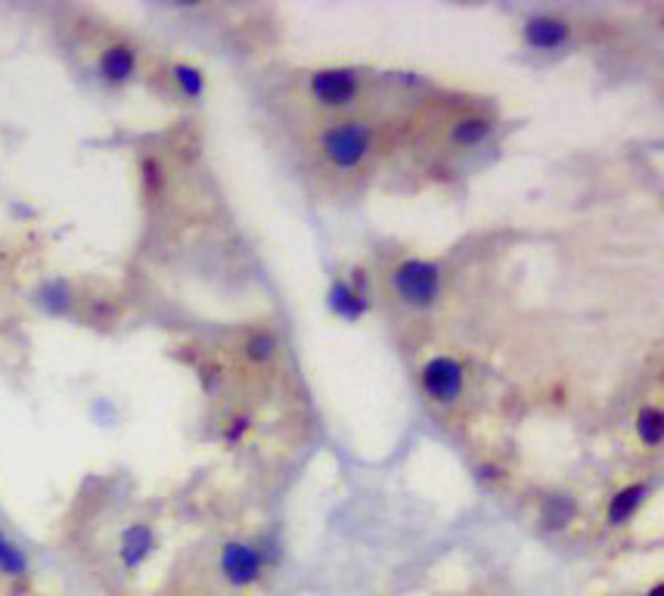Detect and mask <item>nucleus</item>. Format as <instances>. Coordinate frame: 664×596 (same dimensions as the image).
I'll return each instance as SVG.
<instances>
[{
	"label": "nucleus",
	"mask_w": 664,
	"mask_h": 596,
	"mask_svg": "<svg viewBox=\"0 0 664 596\" xmlns=\"http://www.w3.org/2000/svg\"><path fill=\"white\" fill-rule=\"evenodd\" d=\"M317 150L323 162L342 172V175H357L367 165L373 153V128L361 119H342L327 128H320L317 134Z\"/></svg>",
	"instance_id": "obj_1"
},
{
	"label": "nucleus",
	"mask_w": 664,
	"mask_h": 596,
	"mask_svg": "<svg viewBox=\"0 0 664 596\" xmlns=\"http://www.w3.org/2000/svg\"><path fill=\"white\" fill-rule=\"evenodd\" d=\"M391 289L407 308L429 311L444 293V271L432 258H403L391 271Z\"/></svg>",
	"instance_id": "obj_2"
},
{
	"label": "nucleus",
	"mask_w": 664,
	"mask_h": 596,
	"mask_svg": "<svg viewBox=\"0 0 664 596\" xmlns=\"http://www.w3.org/2000/svg\"><path fill=\"white\" fill-rule=\"evenodd\" d=\"M422 395L438 407H451L463 398L466 388V367L456 361L454 354H435L429 357L420 369Z\"/></svg>",
	"instance_id": "obj_3"
},
{
	"label": "nucleus",
	"mask_w": 664,
	"mask_h": 596,
	"mask_svg": "<svg viewBox=\"0 0 664 596\" xmlns=\"http://www.w3.org/2000/svg\"><path fill=\"white\" fill-rule=\"evenodd\" d=\"M308 97L323 109H348L361 97V71L351 66H330L308 75Z\"/></svg>",
	"instance_id": "obj_4"
},
{
	"label": "nucleus",
	"mask_w": 664,
	"mask_h": 596,
	"mask_svg": "<svg viewBox=\"0 0 664 596\" xmlns=\"http://www.w3.org/2000/svg\"><path fill=\"white\" fill-rule=\"evenodd\" d=\"M267 556L262 547L248 544V541H224L218 553V572L224 575L230 587H255L267 572Z\"/></svg>",
	"instance_id": "obj_5"
},
{
	"label": "nucleus",
	"mask_w": 664,
	"mask_h": 596,
	"mask_svg": "<svg viewBox=\"0 0 664 596\" xmlns=\"http://www.w3.org/2000/svg\"><path fill=\"white\" fill-rule=\"evenodd\" d=\"M522 41L524 47L538 53L562 51V47L572 44V25L565 19L550 16V13H534V16L524 19Z\"/></svg>",
	"instance_id": "obj_6"
},
{
	"label": "nucleus",
	"mask_w": 664,
	"mask_h": 596,
	"mask_svg": "<svg viewBox=\"0 0 664 596\" xmlns=\"http://www.w3.org/2000/svg\"><path fill=\"white\" fill-rule=\"evenodd\" d=\"M137 66H141V53L134 44H128V41H115V44H109L100 51L97 56V75H100V81L109 85V88H122L128 85L134 75H137Z\"/></svg>",
	"instance_id": "obj_7"
},
{
	"label": "nucleus",
	"mask_w": 664,
	"mask_h": 596,
	"mask_svg": "<svg viewBox=\"0 0 664 596\" xmlns=\"http://www.w3.org/2000/svg\"><path fill=\"white\" fill-rule=\"evenodd\" d=\"M156 547L158 534L150 522L124 526L122 534H119V562H122L124 572H137L141 565H146V560L156 553Z\"/></svg>",
	"instance_id": "obj_8"
},
{
	"label": "nucleus",
	"mask_w": 664,
	"mask_h": 596,
	"mask_svg": "<svg viewBox=\"0 0 664 596\" xmlns=\"http://www.w3.org/2000/svg\"><path fill=\"white\" fill-rule=\"evenodd\" d=\"M649 497H652V485L649 482H633V485H624L621 492H615L609 497V507H606V522L609 528H621L628 526L630 519L643 509Z\"/></svg>",
	"instance_id": "obj_9"
},
{
	"label": "nucleus",
	"mask_w": 664,
	"mask_h": 596,
	"mask_svg": "<svg viewBox=\"0 0 664 596\" xmlns=\"http://www.w3.org/2000/svg\"><path fill=\"white\" fill-rule=\"evenodd\" d=\"M327 305L339 320L345 323H357L369 314V296H361L348 280H332L330 293H327Z\"/></svg>",
	"instance_id": "obj_10"
},
{
	"label": "nucleus",
	"mask_w": 664,
	"mask_h": 596,
	"mask_svg": "<svg viewBox=\"0 0 664 596\" xmlns=\"http://www.w3.org/2000/svg\"><path fill=\"white\" fill-rule=\"evenodd\" d=\"M490 137H494V122H490L488 115H463L447 131V141L460 146V150H478Z\"/></svg>",
	"instance_id": "obj_11"
},
{
	"label": "nucleus",
	"mask_w": 664,
	"mask_h": 596,
	"mask_svg": "<svg viewBox=\"0 0 664 596\" xmlns=\"http://www.w3.org/2000/svg\"><path fill=\"white\" fill-rule=\"evenodd\" d=\"M35 298L41 311L51 317H66L75 308V289H71V283L66 277H53V280L41 283Z\"/></svg>",
	"instance_id": "obj_12"
},
{
	"label": "nucleus",
	"mask_w": 664,
	"mask_h": 596,
	"mask_svg": "<svg viewBox=\"0 0 664 596\" xmlns=\"http://www.w3.org/2000/svg\"><path fill=\"white\" fill-rule=\"evenodd\" d=\"M577 504L575 497L568 494H546L541 500V528L543 531H565V528L575 522Z\"/></svg>",
	"instance_id": "obj_13"
},
{
	"label": "nucleus",
	"mask_w": 664,
	"mask_h": 596,
	"mask_svg": "<svg viewBox=\"0 0 664 596\" xmlns=\"http://www.w3.org/2000/svg\"><path fill=\"white\" fill-rule=\"evenodd\" d=\"M32 572V562H29V553L0 528V578L7 581H25Z\"/></svg>",
	"instance_id": "obj_14"
},
{
	"label": "nucleus",
	"mask_w": 664,
	"mask_h": 596,
	"mask_svg": "<svg viewBox=\"0 0 664 596\" xmlns=\"http://www.w3.org/2000/svg\"><path fill=\"white\" fill-rule=\"evenodd\" d=\"M633 429H637V439L643 441V448H652V451H659L664 441V413L659 404H646V407H640V413H637V422H633Z\"/></svg>",
	"instance_id": "obj_15"
},
{
	"label": "nucleus",
	"mask_w": 664,
	"mask_h": 596,
	"mask_svg": "<svg viewBox=\"0 0 664 596\" xmlns=\"http://www.w3.org/2000/svg\"><path fill=\"white\" fill-rule=\"evenodd\" d=\"M243 354L248 364H270L280 354V335L270 330H252L245 335Z\"/></svg>",
	"instance_id": "obj_16"
},
{
	"label": "nucleus",
	"mask_w": 664,
	"mask_h": 596,
	"mask_svg": "<svg viewBox=\"0 0 664 596\" xmlns=\"http://www.w3.org/2000/svg\"><path fill=\"white\" fill-rule=\"evenodd\" d=\"M171 81H175V88L180 90L187 100H202V97H206V88H209L206 71L199 69V66H190V63H175V66H171Z\"/></svg>",
	"instance_id": "obj_17"
},
{
	"label": "nucleus",
	"mask_w": 664,
	"mask_h": 596,
	"mask_svg": "<svg viewBox=\"0 0 664 596\" xmlns=\"http://www.w3.org/2000/svg\"><path fill=\"white\" fill-rule=\"evenodd\" d=\"M141 180L146 196H158L162 187H165V168L156 156H143L141 158Z\"/></svg>",
	"instance_id": "obj_18"
},
{
	"label": "nucleus",
	"mask_w": 664,
	"mask_h": 596,
	"mask_svg": "<svg viewBox=\"0 0 664 596\" xmlns=\"http://www.w3.org/2000/svg\"><path fill=\"white\" fill-rule=\"evenodd\" d=\"M248 432H252V417L240 413V417H233V420L228 422V429H224V441H228V444H240Z\"/></svg>",
	"instance_id": "obj_19"
},
{
	"label": "nucleus",
	"mask_w": 664,
	"mask_h": 596,
	"mask_svg": "<svg viewBox=\"0 0 664 596\" xmlns=\"http://www.w3.org/2000/svg\"><path fill=\"white\" fill-rule=\"evenodd\" d=\"M475 478H478V482H485V485H497V482H503V478H507V470H503V466H497V463H482V466L475 470Z\"/></svg>",
	"instance_id": "obj_20"
},
{
	"label": "nucleus",
	"mask_w": 664,
	"mask_h": 596,
	"mask_svg": "<svg viewBox=\"0 0 664 596\" xmlns=\"http://www.w3.org/2000/svg\"><path fill=\"white\" fill-rule=\"evenodd\" d=\"M662 594H664V587H662V584H655V587H652L646 596H662Z\"/></svg>",
	"instance_id": "obj_21"
}]
</instances>
